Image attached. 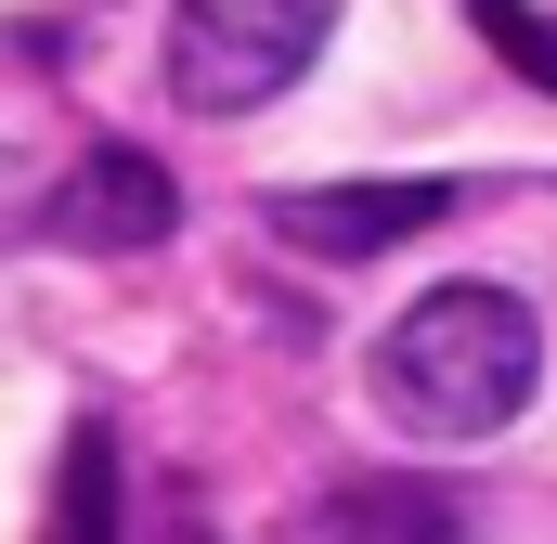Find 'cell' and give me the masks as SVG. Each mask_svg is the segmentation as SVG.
I'll return each mask as SVG.
<instances>
[{"mask_svg": "<svg viewBox=\"0 0 557 544\" xmlns=\"http://www.w3.org/2000/svg\"><path fill=\"white\" fill-rule=\"evenodd\" d=\"M545 390V324L506 285H428L376 337V415L403 441H493Z\"/></svg>", "mask_w": 557, "mask_h": 544, "instance_id": "obj_1", "label": "cell"}, {"mask_svg": "<svg viewBox=\"0 0 557 544\" xmlns=\"http://www.w3.org/2000/svg\"><path fill=\"white\" fill-rule=\"evenodd\" d=\"M337 0H169V91L195 118H247L324 52Z\"/></svg>", "mask_w": 557, "mask_h": 544, "instance_id": "obj_2", "label": "cell"}, {"mask_svg": "<svg viewBox=\"0 0 557 544\" xmlns=\"http://www.w3.org/2000/svg\"><path fill=\"white\" fill-rule=\"evenodd\" d=\"M169 221H182V195H169V169L131 156V143L78 156V169L39 195V234H52V247H78V260H131V247H156Z\"/></svg>", "mask_w": 557, "mask_h": 544, "instance_id": "obj_3", "label": "cell"}, {"mask_svg": "<svg viewBox=\"0 0 557 544\" xmlns=\"http://www.w3.org/2000/svg\"><path fill=\"white\" fill-rule=\"evenodd\" d=\"M441 208H454L441 182H324V195H273V234L298 260H389V247H416Z\"/></svg>", "mask_w": 557, "mask_h": 544, "instance_id": "obj_4", "label": "cell"}, {"mask_svg": "<svg viewBox=\"0 0 557 544\" xmlns=\"http://www.w3.org/2000/svg\"><path fill=\"white\" fill-rule=\"evenodd\" d=\"M298 544H467V506L441 493V480H337Z\"/></svg>", "mask_w": 557, "mask_h": 544, "instance_id": "obj_5", "label": "cell"}, {"mask_svg": "<svg viewBox=\"0 0 557 544\" xmlns=\"http://www.w3.org/2000/svg\"><path fill=\"white\" fill-rule=\"evenodd\" d=\"M52 544H117V441L65 428V480H52Z\"/></svg>", "mask_w": 557, "mask_h": 544, "instance_id": "obj_6", "label": "cell"}, {"mask_svg": "<svg viewBox=\"0 0 557 544\" xmlns=\"http://www.w3.org/2000/svg\"><path fill=\"white\" fill-rule=\"evenodd\" d=\"M467 13H480V39H493L532 91H557V13L545 0H467Z\"/></svg>", "mask_w": 557, "mask_h": 544, "instance_id": "obj_7", "label": "cell"}, {"mask_svg": "<svg viewBox=\"0 0 557 544\" xmlns=\"http://www.w3.org/2000/svg\"><path fill=\"white\" fill-rule=\"evenodd\" d=\"M13 208H26V169H13V156H0V234H13Z\"/></svg>", "mask_w": 557, "mask_h": 544, "instance_id": "obj_8", "label": "cell"}]
</instances>
